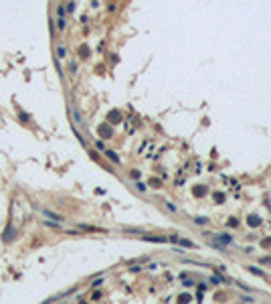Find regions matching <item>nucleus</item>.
<instances>
[{
	"instance_id": "nucleus-23",
	"label": "nucleus",
	"mask_w": 271,
	"mask_h": 304,
	"mask_svg": "<svg viewBox=\"0 0 271 304\" xmlns=\"http://www.w3.org/2000/svg\"><path fill=\"white\" fill-rule=\"evenodd\" d=\"M75 10V2H69L67 4V12H73Z\"/></svg>"
},
{
	"instance_id": "nucleus-22",
	"label": "nucleus",
	"mask_w": 271,
	"mask_h": 304,
	"mask_svg": "<svg viewBox=\"0 0 271 304\" xmlns=\"http://www.w3.org/2000/svg\"><path fill=\"white\" fill-rule=\"evenodd\" d=\"M194 223H198V225H204V223H206V219H204V217H196V219H194Z\"/></svg>"
},
{
	"instance_id": "nucleus-11",
	"label": "nucleus",
	"mask_w": 271,
	"mask_h": 304,
	"mask_svg": "<svg viewBox=\"0 0 271 304\" xmlns=\"http://www.w3.org/2000/svg\"><path fill=\"white\" fill-rule=\"evenodd\" d=\"M212 199H215V203H225V195H223V193H215Z\"/></svg>"
},
{
	"instance_id": "nucleus-12",
	"label": "nucleus",
	"mask_w": 271,
	"mask_h": 304,
	"mask_svg": "<svg viewBox=\"0 0 271 304\" xmlns=\"http://www.w3.org/2000/svg\"><path fill=\"white\" fill-rule=\"evenodd\" d=\"M178 243H180L182 247H194V243L188 241V239H178Z\"/></svg>"
},
{
	"instance_id": "nucleus-2",
	"label": "nucleus",
	"mask_w": 271,
	"mask_h": 304,
	"mask_svg": "<svg viewBox=\"0 0 271 304\" xmlns=\"http://www.w3.org/2000/svg\"><path fill=\"white\" fill-rule=\"evenodd\" d=\"M120 122H122V114L117 110H111L107 114V124H120Z\"/></svg>"
},
{
	"instance_id": "nucleus-10",
	"label": "nucleus",
	"mask_w": 271,
	"mask_h": 304,
	"mask_svg": "<svg viewBox=\"0 0 271 304\" xmlns=\"http://www.w3.org/2000/svg\"><path fill=\"white\" fill-rule=\"evenodd\" d=\"M79 57H81V59H87V57H89V47H87V45L79 47Z\"/></svg>"
},
{
	"instance_id": "nucleus-25",
	"label": "nucleus",
	"mask_w": 271,
	"mask_h": 304,
	"mask_svg": "<svg viewBox=\"0 0 271 304\" xmlns=\"http://www.w3.org/2000/svg\"><path fill=\"white\" fill-rule=\"evenodd\" d=\"M261 263H271V257H261Z\"/></svg>"
},
{
	"instance_id": "nucleus-18",
	"label": "nucleus",
	"mask_w": 271,
	"mask_h": 304,
	"mask_svg": "<svg viewBox=\"0 0 271 304\" xmlns=\"http://www.w3.org/2000/svg\"><path fill=\"white\" fill-rule=\"evenodd\" d=\"M136 189L142 191V193H146V185H144V182H136Z\"/></svg>"
},
{
	"instance_id": "nucleus-24",
	"label": "nucleus",
	"mask_w": 271,
	"mask_h": 304,
	"mask_svg": "<svg viewBox=\"0 0 271 304\" xmlns=\"http://www.w3.org/2000/svg\"><path fill=\"white\" fill-rule=\"evenodd\" d=\"M101 284H103V278H97V280H95V282H93V286H95V288H97V286H101Z\"/></svg>"
},
{
	"instance_id": "nucleus-9",
	"label": "nucleus",
	"mask_w": 271,
	"mask_h": 304,
	"mask_svg": "<svg viewBox=\"0 0 271 304\" xmlns=\"http://www.w3.org/2000/svg\"><path fill=\"white\" fill-rule=\"evenodd\" d=\"M144 239H146V241H154V243H164L166 241V237H152V235H144Z\"/></svg>"
},
{
	"instance_id": "nucleus-1",
	"label": "nucleus",
	"mask_w": 271,
	"mask_h": 304,
	"mask_svg": "<svg viewBox=\"0 0 271 304\" xmlns=\"http://www.w3.org/2000/svg\"><path fill=\"white\" fill-rule=\"evenodd\" d=\"M67 28V18H65V8H63V4H59L57 6V31L59 33H63Z\"/></svg>"
},
{
	"instance_id": "nucleus-21",
	"label": "nucleus",
	"mask_w": 271,
	"mask_h": 304,
	"mask_svg": "<svg viewBox=\"0 0 271 304\" xmlns=\"http://www.w3.org/2000/svg\"><path fill=\"white\" fill-rule=\"evenodd\" d=\"M249 272H253V274H257V276H265L261 270H257V268H249Z\"/></svg>"
},
{
	"instance_id": "nucleus-8",
	"label": "nucleus",
	"mask_w": 271,
	"mask_h": 304,
	"mask_svg": "<svg viewBox=\"0 0 271 304\" xmlns=\"http://www.w3.org/2000/svg\"><path fill=\"white\" fill-rule=\"evenodd\" d=\"M217 239H218L221 243H233V237L227 235V233H221V235H217Z\"/></svg>"
},
{
	"instance_id": "nucleus-17",
	"label": "nucleus",
	"mask_w": 271,
	"mask_h": 304,
	"mask_svg": "<svg viewBox=\"0 0 271 304\" xmlns=\"http://www.w3.org/2000/svg\"><path fill=\"white\" fill-rule=\"evenodd\" d=\"M81 229H85V231H101V229H97V227H93V225H79Z\"/></svg>"
},
{
	"instance_id": "nucleus-6",
	"label": "nucleus",
	"mask_w": 271,
	"mask_h": 304,
	"mask_svg": "<svg viewBox=\"0 0 271 304\" xmlns=\"http://www.w3.org/2000/svg\"><path fill=\"white\" fill-rule=\"evenodd\" d=\"M247 223H249L251 227H259V225H261V219H259L257 215H251V217H247Z\"/></svg>"
},
{
	"instance_id": "nucleus-19",
	"label": "nucleus",
	"mask_w": 271,
	"mask_h": 304,
	"mask_svg": "<svg viewBox=\"0 0 271 304\" xmlns=\"http://www.w3.org/2000/svg\"><path fill=\"white\" fill-rule=\"evenodd\" d=\"M150 185H152L154 189H160V187H162V185H160V181H158V178H154V181H150Z\"/></svg>"
},
{
	"instance_id": "nucleus-20",
	"label": "nucleus",
	"mask_w": 271,
	"mask_h": 304,
	"mask_svg": "<svg viewBox=\"0 0 271 304\" xmlns=\"http://www.w3.org/2000/svg\"><path fill=\"white\" fill-rule=\"evenodd\" d=\"M95 146H97L99 150H105V144H103L101 140H95Z\"/></svg>"
},
{
	"instance_id": "nucleus-15",
	"label": "nucleus",
	"mask_w": 271,
	"mask_h": 304,
	"mask_svg": "<svg viewBox=\"0 0 271 304\" xmlns=\"http://www.w3.org/2000/svg\"><path fill=\"white\" fill-rule=\"evenodd\" d=\"M18 118H21V122H28V120H30V116H28L27 112H18Z\"/></svg>"
},
{
	"instance_id": "nucleus-5",
	"label": "nucleus",
	"mask_w": 271,
	"mask_h": 304,
	"mask_svg": "<svg viewBox=\"0 0 271 304\" xmlns=\"http://www.w3.org/2000/svg\"><path fill=\"white\" fill-rule=\"evenodd\" d=\"M65 57H67V47H65V45H59V47H57V59L61 61V59H65Z\"/></svg>"
},
{
	"instance_id": "nucleus-7",
	"label": "nucleus",
	"mask_w": 271,
	"mask_h": 304,
	"mask_svg": "<svg viewBox=\"0 0 271 304\" xmlns=\"http://www.w3.org/2000/svg\"><path fill=\"white\" fill-rule=\"evenodd\" d=\"M103 152H105V156H107V158H109V160H113V162H115V164H120V156H117V154H115V152H113V150H103Z\"/></svg>"
},
{
	"instance_id": "nucleus-16",
	"label": "nucleus",
	"mask_w": 271,
	"mask_h": 304,
	"mask_svg": "<svg viewBox=\"0 0 271 304\" xmlns=\"http://www.w3.org/2000/svg\"><path fill=\"white\" fill-rule=\"evenodd\" d=\"M190 298H192V296H190V294H182V296H180V300H178V302H180V304H186V302H190Z\"/></svg>"
},
{
	"instance_id": "nucleus-3",
	"label": "nucleus",
	"mask_w": 271,
	"mask_h": 304,
	"mask_svg": "<svg viewBox=\"0 0 271 304\" xmlns=\"http://www.w3.org/2000/svg\"><path fill=\"white\" fill-rule=\"evenodd\" d=\"M43 215H45V217H49L51 221H57V223H63V221H65V217L57 215V213H53V211H47V209H43Z\"/></svg>"
},
{
	"instance_id": "nucleus-13",
	"label": "nucleus",
	"mask_w": 271,
	"mask_h": 304,
	"mask_svg": "<svg viewBox=\"0 0 271 304\" xmlns=\"http://www.w3.org/2000/svg\"><path fill=\"white\" fill-rule=\"evenodd\" d=\"M12 227H8V229H6V233H4V237H2V239H4V241H10V239H12Z\"/></svg>"
},
{
	"instance_id": "nucleus-14",
	"label": "nucleus",
	"mask_w": 271,
	"mask_h": 304,
	"mask_svg": "<svg viewBox=\"0 0 271 304\" xmlns=\"http://www.w3.org/2000/svg\"><path fill=\"white\" fill-rule=\"evenodd\" d=\"M204 193H206V187H196V189H194V195H200V197H202L204 195Z\"/></svg>"
},
{
	"instance_id": "nucleus-4",
	"label": "nucleus",
	"mask_w": 271,
	"mask_h": 304,
	"mask_svg": "<svg viewBox=\"0 0 271 304\" xmlns=\"http://www.w3.org/2000/svg\"><path fill=\"white\" fill-rule=\"evenodd\" d=\"M99 134H101L103 138H111V136H113V130L109 128V124H101V126H99Z\"/></svg>"
}]
</instances>
